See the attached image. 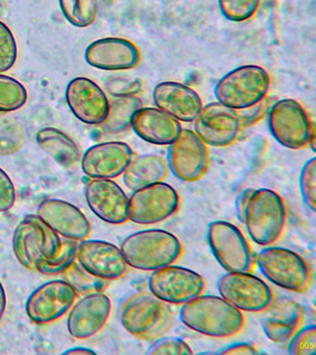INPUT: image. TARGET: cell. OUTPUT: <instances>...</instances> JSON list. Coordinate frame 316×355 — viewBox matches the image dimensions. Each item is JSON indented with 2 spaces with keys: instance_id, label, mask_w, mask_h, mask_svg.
<instances>
[{
  "instance_id": "5",
  "label": "cell",
  "mask_w": 316,
  "mask_h": 355,
  "mask_svg": "<svg viewBox=\"0 0 316 355\" xmlns=\"http://www.w3.org/2000/svg\"><path fill=\"white\" fill-rule=\"evenodd\" d=\"M270 85V75L262 67L241 66L219 80L215 94L221 104L232 110H244L265 100Z\"/></svg>"
},
{
  "instance_id": "26",
  "label": "cell",
  "mask_w": 316,
  "mask_h": 355,
  "mask_svg": "<svg viewBox=\"0 0 316 355\" xmlns=\"http://www.w3.org/2000/svg\"><path fill=\"white\" fill-rule=\"evenodd\" d=\"M167 160L156 155H143L133 157L123 173L126 187L133 191L146 186L163 182L167 176Z\"/></svg>"
},
{
  "instance_id": "33",
  "label": "cell",
  "mask_w": 316,
  "mask_h": 355,
  "mask_svg": "<svg viewBox=\"0 0 316 355\" xmlns=\"http://www.w3.org/2000/svg\"><path fill=\"white\" fill-rule=\"evenodd\" d=\"M77 245V241L62 239V246L59 252L51 259L41 262L38 266L37 271L49 276L63 274L72 263L76 262Z\"/></svg>"
},
{
  "instance_id": "2",
  "label": "cell",
  "mask_w": 316,
  "mask_h": 355,
  "mask_svg": "<svg viewBox=\"0 0 316 355\" xmlns=\"http://www.w3.org/2000/svg\"><path fill=\"white\" fill-rule=\"evenodd\" d=\"M127 265L138 270L154 271L173 265L183 254L178 238L163 230L133 233L121 244Z\"/></svg>"
},
{
  "instance_id": "36",
  "label": "cell",
  "mask_w": 316,
  "mask_h": 355,
  "mask_svg": "<svg viewBox=\"0 0 316 355\" xmlns=\"http://www.w3.org/2000/svg\"><path fill=\"white\" fill-rule=\"evenodd\" d=\"M288 354L290 355H315L316 354V327L310 324L297 330L290 338Z\"/></svg>"
},
{
  "instance_id": "41",
  "label": "cell",
  "mask_w": 316,
  "mask_h": 355,
  "mask_svg": "<svg viewBox=\"0 0 316 355\" xmlns=\"http://www.w3.org/2000/svg\"><path fill=\"white\" fill-rule=\"evenodd\" d=\"M215 354H257L256 347L249 343H235L229 344L224 348L219 349Z\"/></svg>"
},
{
  "instance_id": "10",
  "label": "cell",
  "mask_w": 316,
  "mask_h": 355,
  "mask_svg": "<svg viewBox=\"0 0 316 355\" xmlns=\"http://www.w3.org/2000/svg\"><path fill=\"white\" fill-rule=\"evenodd\" d=\"M217 288L222 298L244 312L262 313L274 299L270 287L251 272H228L219 279Z\"/></svg>"
},
{
  "instance_id": "30",
  "label": "cell",
  "mask_w": 316,
  "mask_h": 355,
  "mask_svg": "<svg viewBox=\"0 0 316 355\" xmlns=\"http://www.w3.org/2000/svg\"><path fill=\"white\" fill-rule=\"evenodd\" d=\"M60 10L74 26H90L98 16V7L95 0H59Z\"/></svg>"
},
{
  "instance_id": "8",
  "label": "cell",
  "mask_w": 316,
  "mask_h": 355,
  "mask_svg": "<svg viewBox=\"0 0 316 355\" xmlns=\"http://www.w3.org/2000/svg\"><path fill=\"white\" fill-rule=\"evenodd\" d=\"M272 135L283 146L299 150L309 146L315 151V128L303 107L294 99H282L269 114Z\"/></svg>"
},
{
  "instance_id": "14",
  "label": "cell",
  "mask_w": 316,
  "mask_h": 355,
  "mask_svg": "<svg viewBox=\"0 0 316 355\" xmlns=\"http://www.w3.org/2000/svg\"><path fill=\"white\" fill-rule=\"evenodd\" d=\"M195 132L207 146L226 147L237 141L241 118L238 110L219 102L202 107L195 119Z\"/></svg>"
},
{
  "instance_id": "28",
  "label": "cell",
  "mask_w": 316,
  "mask_h": 355,
  "mask_svg": "<svg viewBox=\"0 0 316 355\" xmlns=\"http://www.w3.org/2000/svg\"><path fill=\"white\" fill-rule=\"evenodd\" d=\"M142 107V102L138 96L115 97L109 102V111L103 123V130L110 133L124 132L131 127L133 116Z\"/></svg>"
},
{
  "instance_id": "11",
  "label": "cell",
  "mask_w": 316,
  "mask_h": 355,
  "mask_svg": "<svg viewBox=\"0 0 316 355\" xmlns=\"http://www.w3.org/2000/svg\"><path fill=\"white\" fill-rule=\"evenodd\" d=\"M180 205L176 189L162 182L134 191L129 198V220L135 224L151 225L170 218Z\"/></svg>"
},
{
  "instance_id": "21",
  "label": "cell",
  "mask_w": 316,
  "mask_h": 355,
  "mask_svg": "<svg viewBox=\"0 0 316 355\" xmlns=\"http://www.w3.org/2000/svg\"><path fill=\"white\" fill-rule=\"evenodd\" d=\"M88 65L103 71H127L140 62V49L131 41L106 37L93 42L85 53Z\"/></svg>"
},
{
  "instance_id": "6",
  "label": "cell",
  "mask_w": 316,
  "mask_h": 355,
  "mask_svg": "<svg viewBox=\"0 0 316 355\" xmlns=\"http://www.w3.org/2000/svg\"><path fill=\"white\" fill-rule=\"evenodd\" d=\"M13 246L21 265L37 271L41 262L51 259L59 252L62 239L40 216L30 215L16 227Z\"/></svg>"
},
{
  "instance_id": "25",
  "label": "cell",
  "mask_w": 316,
  "mask_h": 355,
  "mask_svg": "<svg viewBox=\"0 0 316 355\" xmlns=\"http://www.w3.org/2000/svg\"><path fill=\"white\" fill-rule=\"evenodd\" d=\"M263 313V332L269 340L276 343L290 340L303 320V310L301 304L288 298L274 299L270 306Z\"/></svg>"
},
{
  "instance_id": "40",
  "label": "cell",
  "mask_w": 316,
  "mask_h": 355,
  "mask_svg": "<svg viewBox=\"0 0 316 355\" xmlns=\"http://www.w3.org/2000/svg\"><path fill=\"white\" fill-rule=\"evenodd\" d=\"M16 201V190L9 175L0 168V213L12 209Z\"/></svg>"
},
{
  "instance_id": "39",
  "label": "cell",
  "mask_w": 316,
  "mask_h": 355,
  "mask_svg": "<svg viewBox=\"0 0 316 355\" xmlns=\"http://www.w3.org/2000/svg\"><path fill=\"white\" fill-rule=\"evenodd\" d=\"M105 86L108 93L115 97L137 96L142 91V83L137 78H113Z\"/></svg>"
},
{
  "instance_id": "12",
  "label": "cell",
  "mask_w": 316,
  "mask_h": 355,
  "mask_svg": "<svg viewBox=\"0 0 316 355\" xmlns=\"http://www.w3.org/2000/svg\"><path fill=\"white\" fill-rule=\"evenodd\" d=\"M205 279L197 272L178 266L152 271L149 288L157 298L168 304L183 305L204 291Z\"/></svg>"
},
{
  "instance_id": "23",
  "label": "cell",
  "mask_w": 316,
  "mask_h": 355,
  "mask_svg": "<svg viewBox=\"0 0 316 355\" xmlns=\"http://www.w3.org/2000/svg\"><path fill=\"white\" fill-rule=\"evenodd\" d=\"M153 101L158 108L177 121H195L202 108L199 94L192 88L176 82L160 83L153 90Z\"/></svg>"
},
{
  "instance_id": "4",
  "label": "cell",
  "mask_w": 316,
  "mask_h": 355,
  "mask_svg": "<svg viewBox=\"0 0 316 355\" xmlns=\"http://www.w3.org/2000/svg\"><path fill=\"white\" fill-rule=\"evenodd\" d=\"M285 221V202L276 191L266 188L252 191L243 223L255 243L266 246L276 243L284 232Z\"/></svg>"
},
{
  "instance_id": "32",
  "label": "cell",
  "mask_w": 316,
  "mask_h": 355,
  "mask_svg": "<svg viewBox=\"0 0 316 355\" xmlns=\"http://www.w3.org/2000/svg\"><path fill=\"white\" fill-rule=\"evenodd\" d=\"M65 280L76 291L77 295L98 293L105 288V280L88 273L78 263L74 262L65 272Z\"/></svg>"
},
{
  "instance_id": "7",
  "label": "cell",
  "mask_w": 316,
  "mask_h": 355,
  "mask_svg": "<svg viewBox=\"0 0 316 355\" xmlns=\"http://www.w3.org/2000/svg\"><path fill=\"white\" fill-rule=\"evenodd\" d=\"M257 265L266 279L285 290L304 293L313 279L312 268L301 255L282 247H267L259 252Z\"/></svg>"
},
{
  "instance_id": "15",
  "label": "cell",
  "mask_w": 316,
  "mask_h": 355,
  "mask_svg": "<svg viewBox=\"0 0 316 355\" xmlns=\"http://www.w3.org/2000/svg\"><path fill=\"white\" fill-rule=\"evenodd\" d=\"M77 296L76 291L65 280L44 283L27 300V315L35 324L51 323L71 309Z\"/></svg>"
},
{
  "instance_id": "16",
  "label": "cell",
  "mask_w": 316,
  "mask_h": 355,
  "mask_svg": "<svg viewBox=\"0 0 316 355\" xmlns=\"http://www.w3.org/2000/svg\"><path fill=\"white\" fill-rule=\"evenodd\" d=\"M76 260L88 273L105 282L121 279L128 271L121 249L108 241H81L77 245Z\"/></svg>"
},
{
  "instance_id": "18",
  "label": "cell",
  "mask_w": 316,
  "mask_h": 355,
  "mask_svg": "<svg viewBox=\"0 0 316 355\" xmlns=\"http://www.w3.org/2000/svg\"><path fill=\"white\" fill-rule=\"evenodd\" d=\"M88 207L99 218L113 225L129 220V198L123 189L107 179H93L85 188Z\"/></svg>"
},
{
  "instance_id": "27",
  "label": "cell",
  "mask_w": 316,
  "mask_h": 355,
  "mask_svg": "<svg viewBox=\"0 0 316 355\" xmlns=\"http://www.w3.org/2000/svg\"><path fill=\"white\" fill-rule=\"evenodd\" d=\"M37 141L47 154L65 168H71L79 159L80 151L76 141L57 128L46 127L38 130Z\"/></svg>"
},
{
  "instance_id": "19",
  "label": "cell",
  "mask_w": 316,
  "mask_h": 355,
  "mask_svg": "<svg viewBox=\"0 0 316 355\" xmlns=\"http://www.w3.org/2000/svg\"><path fill=\"white\" fill-rule=\"evenodd\" d=\"M112 312L109 297L102 293H88L71 307L67 329L78 340L93 337L106 324Z\"/></svg>"
},
{
  "instance_id": "17",
  "label": "cell",
  "mask_w": 316,
  "mask_h": 355,
  "mask_svg": "<svg viewBox=\"0 0 316 355\" xmlns=\"http://www.w3.org/2000/svg\"><path fill=\"white\" fill-rule=\"evenodd\" d=\"M66 102L74 115L88 125L103 123L109 111V99L92 80L77 77L66 88Z\"/></svg>"
},
{
  "instance_id": "1",
  "label": "cell",
  "mask_w": 316,
  "mask_h": 355,
  "mask_svg": "<svg viewBox=\"0 0 316 355\" xmlns=\"http://www.w3.org/2000/svg\"><path fill=\"white\" fill-rule=\"evenodd\" d=\"M179 316L185 327L207 337H233L245 326L242 312L215 295L201 294L185 302Z\"/></svg>"
},
{
  "instance_id": "44",
  "label": "cell",
  "mask_w": 316,
  "mask_h": 355,
  "mask_svg": "<svg viewBox=\"0 0 316 355\" xmlns=\"http://www.w3.org/2000/svg\"><path fill=\"white\" fill-rule=\"evenodd\" d=\"M96 352L92 349L85 348V347H76V348H72L67 349V351L63 352V354H95Z\"/></svg>"
},
{
  "instance_id": "22",
  "label": "cell",
  "mask_w": 316,
  "mask_h": 355,
  "mask_svg": "<svg viewBox=\"0 0 316 355\" xmlns=\"http://www.w3.org/2000/svg\"><path fill=\"white\" fill-rule=\"evenodd\" d=\"M38 216L58 235L74 241L85 240L91 226L84 213L70 202L59 199L45 200L38 207Z\"/></svg>"
},
{
  "instance_id": "9",
  "label": "cell",
  "mask_w": 316,
  "mask_h": 355,
  "mask_svg": "<svg viewBox=\"0 0 316 355\" xmlns=\"http://www.w3.org/2000/svg\"><path fill=\"white\" fill-rule=\"evenodd\" d=\"M208 241L218 263L227 272H251L254 257L245 236L230 222L213 221L208 227Z\"/></svg>"
},
{
  "instance_id": "31",
  "label": "cell",
  "mask_w": 316,
  "mask_h": 355,
  "mask_svg": "<svg viewBox=\"0 0 316 355\" xmlns=\"http://www.w3.org/2000/svg\"><path fill=\"white\" fill-rule=\"evenodd\" d=\"M26 101V87L15 78L0 73V114L20 110Z\"/></svg>"
},
{
  "instance_id": "37",
  "label": "cell",
  "mask_w": 316,
  "mask_h": 355,
  "mask_svg": "<svg viewBox=\"0 0 316 355\" xmlns=\"http://www.w3.org/2000/svg\"><path fill=\"white\" fill-rule=\"evenodd\" d=\"M302 198L307 207L315 212L316 194V159L313 157L304 164L299 177Z\"/></svg>"
},
{
  "instance_id": "24",
  "label": "cell",
  "mask_w": 316,
  "mask_h": 355,
  "mask_svg": "<svg viewBox=\"0 0 316 355\" xmlns=\"http://www.w3.org/2000/svg\"><path fill=\"white\" fill-rule=\"evenodd\" d=\"M131 127L144 141L157 146H170L182 130L179 121L158 107H141L133 116Z\"/></svg>"
},
{
  "instance_id": "45",
  "label": "cell",
  "mask_w": 316,
  "mask_h": 355,
  "mask_svg": "<svg viewBox=\"0 0 316 355\" xmlns=\"http://www.w3.org/2000/svg\"><path fill=\"white\" fill-rule=\"evenodd\" d=\"M102 1L108 2V3H112L113 1H115V0H102Z\"/></svg>"
},
{
  "instance_id": "20",
  "label": "cell",
  "mask_w": 316,
  "mask_h": 355,
  "mask_svg": "<svg viewBox=\"0 0 316 355\" xmlns=\"http://www.w3.org/2000/svg\"><path fill=\"white\" fill-rule=\"evenodd\" d=\"M134 154L123 141L95 144L83 155L82 171L92 179L112 180L123 175Z\"/></svg>"
},
{
  "instance_id": "43",
  "label": "cell",
  "mask_w": 316,
  "mask_h": 355,
  "mask_svg": "<svg viewBox=\"0 0 316 355\" xmlns=\"http://www.w3.org/2000/svg\"><path fill=\"white\" fill-rule=\"evenodd\" d=\"M7 306L6 293L1 282H0V320L3 318L5 310Z\"/></svg>"
},
{
  "instance_id": "35",
  "label": "cell",
  "mask_w": 316,
  "mask_h": 355,
  "mask_svg": "<svg viewBox=\"0 0 316 355\" xmlns=\"http://www.w3.org/2000/svg\"><path fill=\"white\" fill-rule=\"evenodd\" d=\"M18 57L17 43L12 31L0 21V73L9 71Z\"/></svg>"
},
{
  "instance_id": "38",
  "label": "cell",
  "mask_w": 316,
  "mask_h": 355,
  "mask_svg": "<svg viewBox=\"0 0 316 355\" xmlns=\"http://www.w3.org/2000/svg\"><path fill=\"white\" fill-rule=\"evenodd\" d=\"M149 347L146 354H192L193 352L190 345L182 338L177 337L158 338Z\"/></svg>"
},
{
  "instance_id": "3",
  "label": "cell",
  "mask_w": 316,
  "mask_h": 355,
  "mask_svg": "<svg viewBox=\"0 0 316 355\" xmlns=\"http://www.w3.org/2000/svg\"><path fill=\"white\" fill-rule=\"evenodd\" d=\"M120 318L124 329L142 340L162 337L174 324L169 304L147 291L133 294L124 302Z\"/></svg>"
},
{
  "instance_id": "42",
  "label": "cell",
  "mask_w": 316,
  "mask_h": 355,
  "mask_svg": "<svg viewBox=\"0 0 316 355\" xmlns=\"http://www.w3.org/2000/svg\"><path fill=\"white\" fill-rule=\"evenodd\" d=\"M252 191H253V189H246V190L241 191V193L238 194L237 199H235V214H237L238 220L242 222V223L244 221V216H245L247 205H248L249 197H251Z\"/></svg>"
},
{
  "instance_id": "13",
  "label": "cell",
  "mask_w": 316,
  "mask_h": 355,
  "mask_svg": "<svg viewBox=\"0 0 316 355\" xmlns=\"http://www.w3.org/2000/svg\"><path fill=\"white\" fill-rule=\"evenodd\" d=\"M207 144L190 130H183L168 150L169 169L183 182L201 180L209 166Z\"/></svg>"
},
{
  "instance_id": "34",
  "label": "cell",
  "mask_w": 316,
  "mask_h": 355,
  "mask_svg": "<svg viewBox=\"0 0 316 355\" xmlns=\"http://www.w3.org/2000/svg\"><path fill=\"white\" fill-rule=\"evenodd\" d=\"M223 16L228 21H245L256 13L260 0H218Z\"/></svg>"
},
{
  "instance_id": "29",
  "label": "cell",
  "mask_w": 316,
  "mask_h": 355,
  "mask_svg": "<svg viewBox=\"0 0 316 355\" xmlns=\"http://www.w3.org/2000/svg\"><path fill=\"white\" fill-rule=\"evenodd\" d=\"M26 130L23 122L13 116H0V155L8 157L18 153L26 143Z\"/></svg>"
}]
</instances>
